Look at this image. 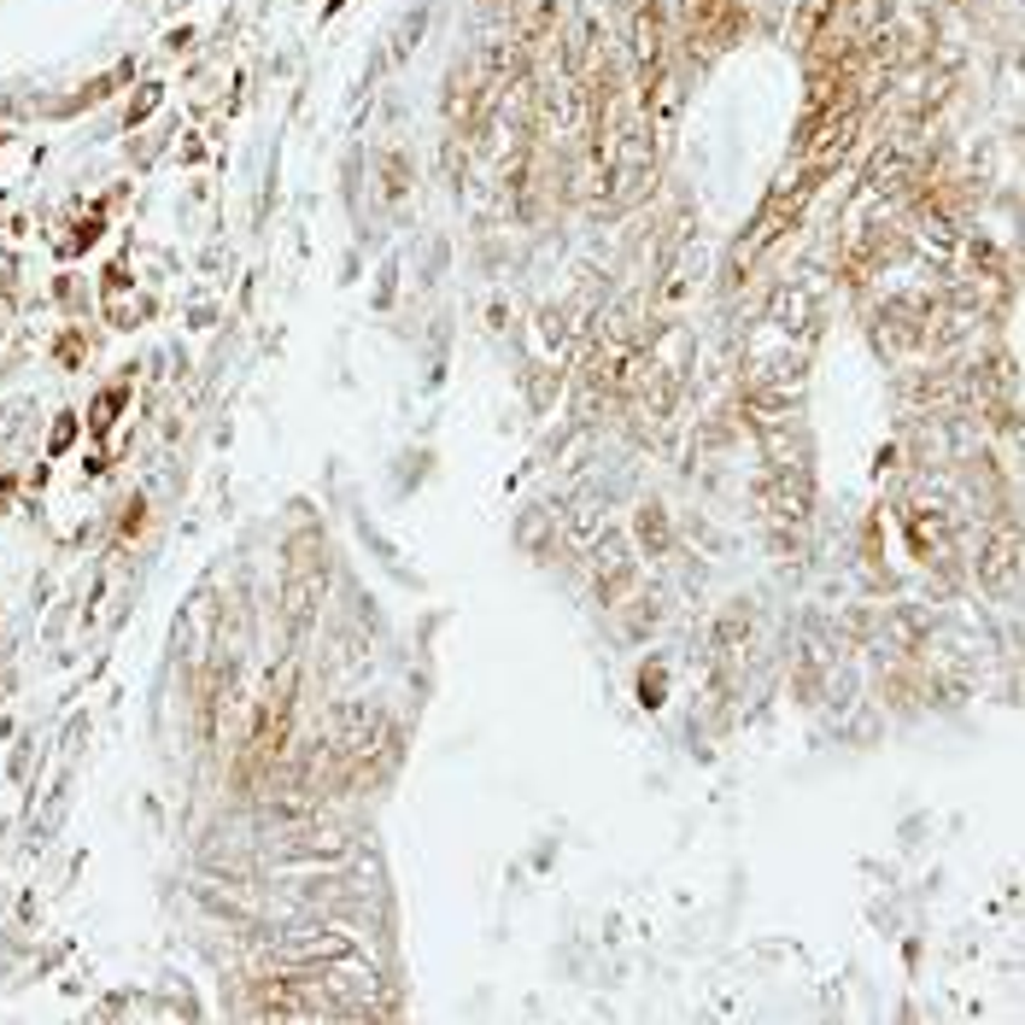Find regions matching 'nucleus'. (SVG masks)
<instances>
[{
  "label": "nucleus",
  "instance_id": "4",
  "mask_svg": "<svg viewBox=\"0 0 1025 1025\" xmlns=\"http://www.w3.org/2000/svg\"><path fill=\"white\" fill-rule=\"evenodd\" d=\"M645 539H651V545H663V510H656V505L645 510Z\"/></svg>",
  "mask_w": 1025,
  "mask_h": 1025
},
{
  "label": "nucleus",
  "instance_id": "2",
  "mask_svg": "<svg viewBox=\"0 0 1025 1025\" xmlns=\"http://www.w3.org/2000/svg\"><path fill=\"white\" fill-rule=\"evenodd\" d=\"M733 18V0H686V25H692V41H715V25Z\"/></svg>",
  "mask_w": 1025,
  "mask_h": 1025
},
{
  "label": "nucleus",
  "instance_id": "1",
  "mask_svg": "<svg viewBox=\"0 0 1025 1025\" xmlns=\"http://www.w3.org/2000/svg\"><path fill=\"white\" fill-rule=\"evenodd\" d=\"M850 135H856V111L850 106H832V111H809L797 141H803V158H809L814 170H832L838 158H845Z\"/></svg>",
  "mask_w": 1025,
  "mask_h": 1025
},
{
  "label": "nucleus",
  "instance_id": "3",
  "mask_svg": "<svg viewBox=\"0 0 1025 1025\" xmlns=\"http://www.w3.org/2000/svg\"><path fill=\"white\" fill-rule=\"evenodd\" d=\"M153 106H158V88H141V100H135V106H129V124H141V118H147V111H153Z\"/></svg>",
  "mask_w": 1025,
  "mask_h": 1025
}]
</instances>
